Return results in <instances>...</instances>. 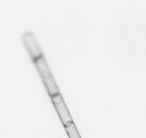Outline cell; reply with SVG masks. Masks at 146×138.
Masks as SVG:
<instances>
[{"label":"cell","instance_id":"7a4b0ae2","mask_svg":"<svg viewBox=\"0 0 146 138\" xmlns=\"http://www.w3.org/2000/svg\"><path fill=\"white\" fill-rule=\"evenodd\" d=\"M55 109L57 111L62 124L64 127L72 123V118L68 110L65 102L61 94L51 98Z\"/></svg>","mask_w":146,"mask_h":138},{"label":"cell","instance_id":"6da1fadb","mask_svg":"<svg viewBox=\"0 0 146 138\" xmlns=\"http://www.w3.org/2000/svg\"><path fill=\"white\" fill-rule=\"evenodd\" d=\"M32 63L40 76L41 80L51 98L60 94L58 85L44 54L35 57Z\"/></svg>","mask_w":146,"mask_h":138},{"label":"cell","instance_id":"3957f363","mask_svg":"<svg viewBox=\"0 0 146 138\" xmlns=\"http://www.w3.org/2000/svg\"><path fill=\"white\" fill-rule=\"evenodd\" d=\"M66 132L70 138H81L78 130L73 122L65 127Z\"/></svg>","mask_w":146,"mask_h":138}]
</instances>
